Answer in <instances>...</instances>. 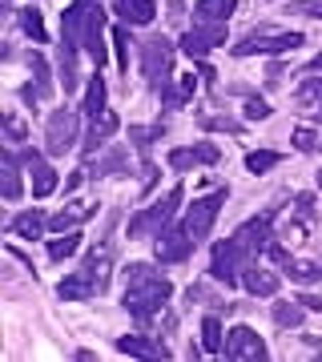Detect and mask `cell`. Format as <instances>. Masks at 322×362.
<instances>
[{
	"label": "cell",
	"mask_w": 322,
	"mask_h": 362,
	"mask_svg": "<svg viewBox=\"0 0 322 362\" xmlns=\"http://www.w3.org/2000/svg\"><path fill=\"white\" fill-rule=\"evenodd\" d=\"M21 25H25V33L37 40V45H45V21H40L37 8H25V13H21Z\"/></svg>",
	"instance_id": "obj_33"
},
{
	"label": "cell",
	"mask_w": 322,
	"mask_h": 362,
	"mask_svg": "<svg viewBox=\"0 0 322 362\" xmlns=\"http://www.w3.org/2000/svg\"><path fill=\"white\" fill-rule=\"evenodd\" d=\"M117 125H121V121H117V113H113V109H105V113H97V117H93L89 137H85V153H97V149H101V145H105V141H109V137L117 133Z\"/></svg>",
	"instance_id": "obj_18"
},
{
	"label": "cell",
	"mask_w": 322,
	"mask_h": 362,
	"mask_svg": "<svg viewBox=\"0 0 322 362\" xmlns=\"http://www.w3.org/2000/svg\"><path fill=\"white\" fill-rule=\"evenodd\" d=\"M290 13H298V16H314V21H322V0H290Z\"/></svg>",
	"instance_id": "obj_37"
},
{
	"label": "cell",
	"mask_w": 322,
	"mask_h": 362,
	"mask_svg": "<svg viewBox=\"0 0 322 362\" xmlns=\"http://www.w3.org/2000/svg\"><path fill=\"white\" fill-rule=\"evenodd\" d=\"M169 65H173V45L166 37L142 40V73L154 89H166L169 85Z\"/></svg>",
	"instance_id": "obj_7"
},
{
	"label": "cell",
	"mask_w": 322,
	"mask_h": 362,
	"mask_svg": "<svg viewBox=\"0 0 322 362\" xmlns=\"http://www.w3.org/2000/svg\"><path fill=\"white\" fill-rule=\"evenodd\" d=\"M294 149H302V153H314V149H318V137H314L310 129H298V133H294Z\"/></svg>",
	"instance_id": "obj_40"
},
{
	"label": "cell",
	"mask_w": 322,
	"mask_h": 362,
	"mask_svg": "<svg viewBox=\"0 0 322 362\" xmlns=\"http://www.w3.org/2000/svg\"><path fill=\"white\" fill-rule=\"evenodd\" d=\"M218 145H209V141H202V145H190V149H169V169H178V173H185V169H193V165H214L218 161Z\"/></svg>",
	"instance_id": "obj_14"
},
{
	"label": "cell",
	"mask_w": 322,
	"mask_h": 362,
	"mask_svg": "<svg viewBox=\"0 0 322 362\" xmlns=\"http://www.w3.org/2000/svg\"><path fill=\"white\" fill-rule=\"evenodd\" d=\"M202 346H206L209 354H222V350H226V338H222V318H218V314H206V318H202Z\"/></svg>",
	"instance_id": "obj_24"
},
{
	"label": "cell",
	"mask_w": 322,
	"mask_h": 362,
	"mask_svg": "<svg viewBox=\"0 0 322 362\" xmlns=\"http://www.w3.org/2000/svg\"><path fill=\"white\" fill-rule=\"evenodd\" d=\"M4 197H8V202L21 197V165H16L13 149H4Z\"/></svg>",
	"instance_id": "obj_28"
},
{
	"label": "cell",
	"mask_w": 322,
	"mask_h": 362,
	"mask_svg": "<svg viewBox=\"0 0 322 362\" xmlns=\"http://www.w3.org/2000/svg\"><path fill=\"white\" fill-rule=\"evenodd\" d=\"M125 165H129V149L125 145H113L105 157H97L93 177H117V173H125Z\"/></svg>",
	"instance_id": "obj_23"
},
{
	"label": "cell",
	"mask_w": 322,
	"mask_h": 362,
	"mask_svg": "<svg viewBox=\"0 0 322 362\" xmlns=\"http://www.w3.org/2000/svg\"><path fill=\"white\" fill-rule=\"evenodd\" d=\"M242 282H246V290L258 294V298H274V294H278V274L262 270V266H254V262L242 270Z\"/></svg>",
	"instance_id": "obj_20"
},
{
	"label": "cell",
	"mask_w": 322,
	"mask_h": 362,
	"mask_svg": "<svg viewBox=\"0 0 322 362\" xmlns=\"http://www.w3.org/2000/svg\"><path fill=\"white\" fill-rule=\"evenodd\" d=\"M202 125H206V129H226V133L242 129V125H238V121H230V117H202Z\"/></svg>",
	"instance_id": "obj_39"
},
{
	"label": "cell",
	"mask_w": 322,
	"mask_h": 362,
	"mask_svg": "<svg viewBox=\"0 0 322 362\" xmlns=\"http://www.w3.org/2000/svg\"><path fill=\"white\" fill-rule=\"evenodd\" d=\"M222 206H226V189H218V194H209V197H197V202L185 209V230H190L193 242H202V238L214 230Z\"/></svg>",
	"instance_id": "obj_8"
},
{
	"label": "cell",
	"mask_w": 322,
	"mask_h": 362,
	"mask_svg": "<svg viewBox=\"0 0 322 362\" xmlns=\"http://www.w3.org/2000/svg\"><path fill=\"white\" fill-rule=\"evenodd\" d=\"M286 274H290V282H298V286H314V282H322V262H290Z\"/></svg>",
	"instance_id": "obj_27"
},
{
	"label": "cell",
	"mask_w": 322,
	"mask_h": 362,
	"mask_svg": "<svg viewBox=\"0 0 322 362\" xmlns=\"http://www.w3.org/2000/svg\"><path fill=\"white\" fill-rule=\"evenodd\" d=\"M97 209L93 206H85V202H69V206L61 209V214H52L49 218V230H57V233H69L73 226H81L85 218H93Z\"/></svg>",
	"instance_id": "obj_21"
},
{
	"label": "cell",
	"mask_w": 322,
	"mask_h": 362,
	"mask_svg": "<svg viewBox=\"0 0 322 362\" xmlns=\"http://www.w3.org/2000/svg\"><path fill=\"white\" fill-rule=\"evenodd\" d=\"M169 294H173V286H169L166 274H157L154 266H145V262H133L125 270V310L137 318V322H149L154 314L166 310Z\"/></svg>",
	"instance_id": "obj_1"
},
{
	"label": "cell",
	"mask_w": 322,
	"mask_h": 362,
	"mask_svg": "<svg viewBox=\"0 0 322 362\" xmlns=\"http://www.w3.org/2000/svg\"><path fill=\"white\" fill-rule=\"evenodd\" d=\"M302 45V33H278L270 25H258L250 28L238 45H234V57H254V52H294Z\"/></svg>",
	"instance_id": "obj_4"
},
{
	"label": "cell",
	"mask_w": 322,
	"mask_h": 362,
	"mask_svg": "<svg viewBox=\"0 0 322 362\" xmlns=\"http://www.w3.org/2000/svg\"><path fill=\"white\" fill-rule=\"evenodd\" d=\"M193 246H197V242H193L190 238V230H185V226H181V230H161L157 233V246H154V254H157V262H161V266H178V262H185L193 254Z\"/></svg>",
	"instance_id": "obj_9"
},
{
	"label": "cell",
	"mask_w": 322,
	"mask_h": 362,
	"mask_svg": "<svg viewBox=\"0 0 322 362\" xmlns=\"http://www.w3.org/2000/svg\"><path fill=\"white\" fill-rule=\"evenodd\" d=\"M298 218H302V221H310V218H314V197H310V194H298Z\"/></svg>",
	"instance_id": "obj_42"
},
{
	"label": "cell",
	"mask_w": 322,
	"mask_h": 362,
	"mask_svg": "<svg viewBox=\"0 0 322 362\" xmlns=\"http://www.w3.org/2000/svg\"><path fill=\"white\" fill-rule=\"evenodd\" d=\"M77 129H81V117L73 109H52L49 121H45V153L61 157L77 145Z\"/></svg>",
	"instance_id": "obj_6"
},
{
	"label": "cell",
	"mask_w": 322,
	"mask_h": 362,
	"mask_svg": "<svg viewBox=\"0 0 322 362\" xmlns=\"http://www.w3.org/2000/svg\"><path fill=\"white\" fill-rule=\"evenodd\" d=\"M4 129H8V145H21L25 141V125L16 117H4Z\"/></svg>",
	"instance_id": "obj_41"
},
{
	"label": "cell",
	"mask_w": 322,
	"mask_h": 362,
	"mask_svg": "<svg viewBox=\"0 0 322 362\" xmlns=\"http://www.w3.org/2000/svg\"><path fill=\"white\" fill-rule=\"evenodd\" d=\"M294 101L302 105V109H322V77H306L302 85H298Z\"/></svg>",
	"instance_id": "obj_30"
},
{
	"label": "cell",
	"mask_w": 322,
	"mask_h": 362,
	"mask_svg": "<svg viewBox=\"0 0 322 362\" xmlns=\"http://www.w3.org/2000/svg\"><path fill=\"white\" fill-rule=\"evenodd\" d=\"M113 13L121 16V25H149L157 8L154 0H113Z\"/></svg>",
	"instance_id": "obj_19"
},
{
	"label": "cell",
	"mask_w": 322,
	"mask_h": 362,
	"mask_svg": "<svg viewBox=\"0 0 322 362\" xmlns=\"http://www.w3.org/2000/svg\"><path fill=\"white\" fill-rule=\"evenodd\" d=\"M81 113H105V77H89V85H85V101H81Z\"/></svg>",
	"instance_id": "obj_26"
},
{
	"label": "cell",
	"mask_w": 322,
	"mask_h": 362,
	"mask_svg": "<svg viewBox=\"0 0 322 362\" xmlns=\"http://www.w3.org/2000/svg\"><path fill=\"white\" fill-rule=\"evenodd\" d=\"M218 45H226V25H197L193 21V28L181 37V52H190V57H206Z\"/></svg>",
	"instance_id": "obj_12"
},
{
	"label": "cell",
	"mask_w": 322,
	"mask_h": 362,
	"mask_svg": "<svg viewBox=\"0 0 322 362\" xmlns=\"http://www.w3.org/2000/svg\"><path fill=\"white\" fill-rule=\"evenodd\" d=\"M45 230H49V218L40 209H25V214H16L8 221V233H16V238H40Z\"/></svg>",
	"instance_id": "obj_22"
},
{
	"label": "cell",
	"mask_w": 322,
	"mask_h": 362,
	"mask_svg": "<svg viewBox=\"0 0 322 362\" xmlns=\"http://www.w3.org/2000/svg\"><path fill=\"white\" fill-rule=\"evenodd\" d=\"M298 302H302L306 310H322V298L318 294H298Z\"/></svg>",
	"instance_id": "obj_43"
},
{
	"label": "cell",
	"mask_w": 322,
	"mask_h": 362,
	"mask_svg": "<svg viewBox=\"0 0 322 362\" xmlns=\"http://www.w3.org/2000/svg\"><path fill=\"white\" fill-rule=\"evenodd\" d=\"M21 161L28 165V177H33V197H49L52 189H57V169H52L37 149H25Z\"/></svg>",
	"instance_id": "obj_13"
},
{
	"label": "cell",
	"mask_w": 322,
	"mask_h": 362,
	"mask_svg": "<svg viewBox=\"0 0 322 362\" xmlns=\"http://www.w3.org/2000/svg\"><path fill=\"white\" fill-rule=\"evenodd\" d=\"M105 286H109V282H105L101 274H93L89 266H81V270H73L61 286H57V294H61L64 302H85V298L105 294Z\"/></svg>",
	"instance_id": "obj_10"
},
{
	"label": "cell",
	"mask_w": 322,
	"mask_h": 362,
	"mask_svg": "<svg viewBox=\"0 0 322 362\" xmlns=\"http://www.w3.org/2000/svg\"><path fill=\"white\" fill-rule=\"evenodd\" d=\"M310 69H318V73H322V57H314V65H310Z\"/></svg>",
	"instance_id": "obj_45"
},
{
	"label": "cell",
	"mask_w": 322,
	"mask_h": 362,
	"mask_svg": "<svg viewBox=\"0 0 322 362\" xmlns=\"http://www.w3.org/2000/svg\"><path fill=\"white\" fill-rule=\"evenodd\" d=\"M77 250H81V233L69 230L64 238H52V242H49V258L52 262H64V258H73Z\"/></svg>",
	"instance_id": "obj_29"
},
{
	"label": "cell",
	"mask_w": 322,
	"mask_h": 362,
	"mask_svg": "<svg viewBox=\"0 0 322 362\" xmlns=\"http://www.w3.org/2000/svg\"><path fill=\"white\" fill-rule=\"evenodd\" d=\"M77 45L73 40H64L61 37V49H57V73H61V85H64V93H77V85H81V69H77Z\"/></svg>",
	"instance_id": "obj_15"
},
{
	"label": "cell",
	"mask_w": 322,
	"mask_h": 362,
	"mask_svg": "<svg viewBox=\"0 0 322 362\" xmlns=\"http://www.w3.org/2000/svg\"><path fill=\"white\" fill-rule=\"evenodd\" d=\"M81 181H85V173H73V177H69V181H64V189H69V194H73V189H77V185H81Z\"/></svg>",
	"instance_id": "obj_44"
},
{
	"label": "cell",
	"mask_w": 322,
	"mask_h": 362,
	"mask_svg": "<svg viewBox=\"0 0 322 362\" xmlns=\"http://www.w3.org/2000/svg\"><path fill=\"white\" fill-rule=\"evenodd\" d=\"M178 206H181V185H173V189H166V197H157L149 209H142V214L129 218V238H157V233L173 221Z\"/></svg>",
	"instance_id": "obj_3"
},
{
	"label": "cell",
	"mask_w": 322,
	"mask_h": 362,
	"mask_svg": "<svg viewBox=\"0 0 322 362\" xmlns=\"http://www.w3.org/2000/svg\"><path fill=\"white\" fill-rule=\"evenodd\" d=\"M117 350H121V354H133V358H166L169 354L166 342L145 338V334H121L117 338Z\"/></svg>",
	"instance_id": "obj_16"
},
{
	"label": "cell",
	"mask_w": 322,
	"mask_h": 362,
	"mask_svg": "<svg viewBox=\"0 0 322 362\" xmlns=\"http://www.w3.org/2000/svg\"><path fill=\"white\" fill-rule=\"evenodd\" d=\"M238 13V0H197L193 4V21L197 25H226Z\"/></svg>",
	"instance_id": "obj_17"
},
{
	"label": "cell",
	"mask_w": 322,
	"mask_h": 362,
	"mask_svg": "<svg viewBox=\"0 0 322 362\" xmlns=\"http://www.w3.org/2000/svg\"><path fill=\"white\" fill-rule=\"evenodd\" d=\"M105 8L101 0H73L61 13V37L73 40L77 49H85L97 61V69L105 65Z\"/></svg>",
	"instance_id": "obj_2"
},
{
	"label": "cell",
	"mask_w": 322,
	"mask_h": 362,
	"mask_svg": "<svg viewBox=\"0 0 322 362\" xmlns=\"http://www.w3.org/2000/svg\"><path fill=\"white\" fill-rule=\"evenodd\" d=\"M113 45H117V65L129 73V45H133V40H129V28H125V25L113 28Z\"/></svg>",
	"instance_id": "obj_35"
},
{
	"label": "cell",
	"mask_w": 322,
	"mask_h": 362,
	"mask_svg": "<svg viewBox=\"0 0 322 362\" xmlns=\"http://www.w3.org/2000/svg\"><path fill=\"white\" fill-rule=\"evenodd\" d=\"M129 137H133V145H137V149H149V145L157 141V137H161V125H154V129H142V125H133V129H129Z\"/></svg>",
	"instance_id": "obj_36"
},
{
	"label": "cell",
	"mask_w": 322,
	"mask_h": 362,
	"mask_svg": "<svg viewBox=\"0 0 322 362\" xmlns=\"http://www.w3.org/2000/svg\"><path fill=\"white\" fill-rule=\"evenodd\" d=\"M302 318H306V306L302 302H274V322L282 326V330H290V326H302Z\"/></svg>",
	"instance_id": "obj_25"
},
{
	"label": "cell",
	"mask_w": 322,
	"mask_h": 362,
	"mask_svg": "<svg viewBox=\"0 0 322 362\" xmlns=\"http://www.w3.org/2000/svg\"><path fill=\"white\" fill-rule=\"evenodd\" d=\"M222 354L226 358H266V342L250 326H234V330H226V350Z\"/></svg>",
	"instance_id": "obj_11"
},
{
	"label": "cell",
	"mask_w": 322,
	"mask_h": 362,
	"mask_svg": "<svg viewBox=\"0 0 322 362\" xmlns=\"http://www.w3.org/2000/svg\"><path fill=\"white\" fill-rule=\"evenodd\" d=\"M278 161H282V157L274 153V149H258V153L246 157V169H250V173H266V169H274Z\"/></svg>",
	"instance_id": "obj_32"
},
{
	"label": "cell",
	"mask_w": 322,
	"mask_h": 362,
	"mask_svg": "<svg viewBox=\"0 0 322 362\" xmlns=\"http://www.w3.org/2000/svg\"><path fill=\"white\" fill-rule=\"evenodd\" d=\"M250 262H254V254H250L238 238H226V242H218V246H214V258H209V278H214V282L234 286V282H238V274H242Z\"/></svg>",
	"instance_id": "obj_5"
},
{
	"label": "cell",
	"mask_w": 322,
	"mask_h": 362,
	"mask_svg": "<svg viewBox=\"0 0 322 362\" xmlns=\"http://www.w3.org/2000/svg\"><path fill=\"white\" fill-rule=\"evenodd\" d=\"M318 189H322V173H318Z\"/></svg>",
	"instance_id": "obj_46"
},
{
	"label": "cell",
	"mask_w": 322,
	"mask_h": 362,
	"mask_svg": "<svg viewBox=\"0 0 322 362\" xmlns=\"http://www.w3.org/2000/svg\"><path fill=\"white\" fill-rule=\"evenodd\" d=\"M28 69L37 73V89H40V93H52V81H49V65H45V57L28 52Z\"/></svg>",
	"instance_id": "obj_34"
},
{
	"label": "cell",
	"mask_w": 322,
	"mask_h": 362,
	"mask_svg": "<svg viewBox=\"0 0 322 362\" xmlns=\"http://www.w3.org/2000/svg\"><path fill=\"white\" fill-rule=\"evenodd\" d=\"M193 93H197V81H193V73H190V77H181L173 89H166V105H169V109H181Z\"/></svg>",
	"instance_id": "obj_31"
},
{
	"label": "cell",
	"mask_w": 322,
	"mask_h": 362,
	"mask_svg": "<svg viewBox=\"0 0 322 362\" xmlns=\"http://www.w3.org/2000/svg\"><path fill=\"white\" fill-rule=\"evenodd\" d=\"M246 117H250V121H262V117H270V105L262 101V97H250V101H246Z\"/></svg>",
	"instance_id": "obj_38"
}]
</instances>
